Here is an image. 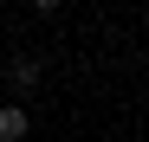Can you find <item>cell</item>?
<instances>
[{
    "label": "cell",
    "mask_w": 149,
    "mask_h": 142,
    "mask_svg": "<svg viewBox=\"0 0 149 142\" xmlns=\"http://www.w3.org/2000/svg\"><path fill=\"white\" fill-rule=\"evenodd\" d=\"M19 136H33V110L26 103H0V142H19Z\"/></svg>",
    "instance_id": "cell-1"
},
{
    "label": "cell",
    "mask_w": 149,
    "mask_h": 142,
    "mask_svg": "<svg viewBox=\"0 0 149 142\" xmlns=\"http://www.w3.org/2000/svg\"><path fill=\"white\" fill-rule=\"evenodd\" d=\"M39 78H45L39 58H13V65H7V84L19 90V97H26V90H39Z\"/></svg>",
    "instance_id": "cell-2"
},
{
    "label": "cell",
    "mask_w": 149,
    "mask_h": 142,
    "mask_svg": "<svg viewBox=\"0 0 149 142\" xmlns=\"http://www.w3.org/2000/svg\"><path fill=\"white\" fill-rule=\"evenodd\" d=\"M65 7V0H33V13H58Z\"/></svg>",
    "instance_id": "cell-3"
}]
</instances>
